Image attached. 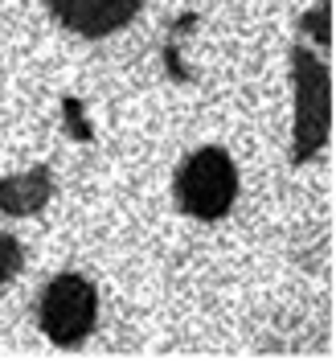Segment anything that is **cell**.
I'll return each mask as SVG.
<instances>
[{"label":"cell","mask_w":336,"mask_h":361,"mask_svg":"<svg viewBox=\"0 0 336 361\" xmlns=\"http://www.w3.org/2000/svg\"><path fill=\"white\" fill-rule=\"evenodd\" d=\"M238 197V169L225 148H197L177 169V202L197 222H218Z\"/></svg>","instance_id":"6da1fadb"},{"label":"cell","mask_w":336,"mask_h":361,"mask_svg":"<svg viewBox=\"0 0 336 361\" xmlns=\"http://www.w3.org/2000/svg\"><path fill=\"white\" fill-rule=\"evenodd\" d=\"M292 78H295V144L292 157L308 160L324 148L328 140V123H332V78L328 66L308 54V49H292Z\"/></svg>","instance_id":"7a4b0ae2"},{"label":"cell","mask_w":336,"mask_h":361,"mask_svg":"<svg viewBox=\"0 0 336 361\" xmlns=\"http://www.w3.org/2000/svg\"><path fill=\"white\" fill-rule=\"evenodd\" d=\"M99 320V292L82 275H58L49 279L37 304V324L54 345H82Z\"/></svg>","instance_id":"3957f363"},{"label":"cell","mask_w":336,"mask_h":361,"mask_svg":"<svg viewBox=\"0 0 336 361\" xmlns=\"http://www.w3.org/2000/svg\"><path fill=\"white\" fill-rule=\"evenodd\" d=\"M45 4L78 37H107L144 8V0H45Z\"/></svg>","instance_id":"277c9868"},{"label":"cell","mask_w":336,"mask_h":361,"mask_svg":"<svg viewBox=\"0 0 336 361\" xmlns=\"http://www.w3.org/2000/svg\"><path fill=\"white\" fill-rule=\"evenodd\" d=\"M49 202V169H33L29 177L0 180V209L4 214H33Z\"/></svg>","instance_id":"5b68a950"},{"label":"cell","mask_w":336,"mask_h":361,"mask_svg":"<svg viewBox=\"0 0 336 361\" xmlns=\"http://www.w3.org/2000/svg\"><path fill=\"white\" fill-rule=\"evenodd\" d=\"M21 263H25L21 243H17L13 234H0V283H8V279L21 271Z\"/></svg>","instance_id":"8992f818"}]
</instances>
